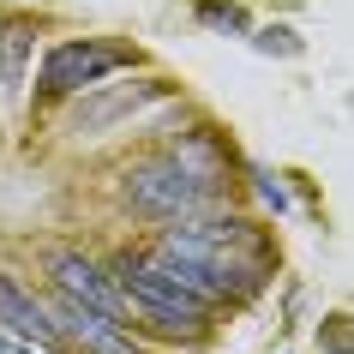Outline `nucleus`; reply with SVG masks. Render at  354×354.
<instances>
[{"label": "nucleus", "mask_w": 354, "mask_h": 354, "mask_svg": "<svg viewBox=\"0 0 354 354\" xmlns=\"http://www.w3.org/2000/svg\"><path fill=\"white\" fill-rule=\"evenodd\" d=\"M150 252L210 306H223L228 295H252L264 282V246L246 216H205V210L180 216L174 228H162Z\"/></svg>", "instance_id": "f257e3e1"}, {"label": "nucleus", "mask_w": 354, "mask_h": 354, "mask_svg": "<svg viewBox=\"0 0 354 354\" xmlns=\"http://www.w3.org/2000/svg\"><path fill=\"white\" fill-rule=\"evenodd\" d=\"M120 198H127L138 216L180 223V216H198V210L216 205V174L192 168L187 156L174 150V156H150V162L127 168V174H120Z\"/></svg>", "instance_id": "f03ea898"}, {"label": "nucleus", "mask_w": 354, "mask_h": 354, "mask_svg": "<svg viewBox=\"0 0 354 354\" xmlns=\"http://www.w3.org/2000/svg\"><path fill=\"white\" fill-rule=\"evenodd\" d=\"M114 270H120V295H127L150 324H162V330H187V336H205L210 330V313H216V306H210L205 295H192V288L174 277L156 252H127Z\"/></svg>", "instance_id": "7ed1b4c3"}, {"label": "nucleus", "mask_w": 354, "mask_h": 354, "mask_svg": "<svg viewBox=\"0 0 354 354\" xmlns=\"http://www.w3.org/2000/svg\"><path fill=\"white\" fill-rule=\"evenodd\" d=\"M138 66V48L132 42H109V37H73V42H55L48 60L37 73V91L42 96H78L102 84L109 73H132Z\"/></svg>", "instance_id": "20e7f679"}, {"label": "nucleus", "mask_w": 354, "mask_h": 354, "mask_svg": "<svg viewBox=\"0 0 354 354\" xmlns=\"http://www.w3.org/2000/svg\"><path fill=\"white\" fill-rule=\"evenodd\" d=\"M55 324H60V336L73 342V354H145L138 342H132V330L120 324L114 313H96V306H84V300H73V295H60L55 288Z\"/></svg>", "instance_id": "39448f33"}, {"label": "nucleus", "mask_w": 354, "mask_h": 354, "mask_svg": "<svg viewBox=\"0 0 354 354\" xmlns=\"http://www.w3.org/2000/svg\"><path fill=\"white\" fill-rule=\"evenodd\" d=\"M162 96H168L162 78H145V84H91V96L73 109V120H66V127H73L78 138H91V132H109L114 120L145 114L150 102H162Z\"/></svg>", "instance_id": "423d86ee"}, {"label": "nucleus", "mask_w": 354, "mask_h": 354, "mask_svg": "<svg viewBox=\"0 0 354 354\" xmlns=\"http://www.w3.org/2000/svg\"><path fill=\"white\" fill-rule=\"evenodd\" d=\"M48 277H55L60 295L84 300V306H96V313H127V295H120V282L102 277V264L84 259V252H73V246H60V252H48Z\"/></svg>", "instance_id": "0eeeda50"}, {"label": "nucleus", "mask_w": 354, "mask_h": 354, "mask_svg": "<svg viewBox=\"0 0 354 354\" xmlns=\"http://www.w3.org/2000/svg\"><path fill=\"white\" fill-rule=\"evenodd\" d=\"M0 330H12L19 342H37V348H60L66 342L60 324H55V306L37 300L19 277H6V270H0Z\"/></svg>", "instance_id": "6e6552de"}, {"label": "nucleus", "mask_w": 354, "mask_h": 354, "mask_svg": "<svg viewBox=\"0 0 354 354\" xmlns=\"http://www.w3.org/2000/svg\"><path fill=\"white\" fill-rule=\"evenodd\" d=\"M30 48H37V24H30V19H6V24H0V91H6V96L24 91Z\"/></svg>", "instance_id": "1a4fd4ad"}, {"label": "nucleus", "mask_w": 354, "mask_h": 354, "mask_svg": "<svg viewBox=\"0 0 354 354\" xmlns=\"http://www.w3.org/2000/svg\"><path fill=\"white\" fill-rule=\"evenodd\" d=\"M252 37V48L259 55H282V60H295L306 42H300V30H288V24H264V30H246Z\"/></svg>", "instance_id": "9d476101"}, {"label": "nucleus", "mask_w": 354, "mask_h": 354, "mask_svg": "<svg viewBox=\"0 0 354 354\" xmlns=\"http://www.w3.org/2000/svg\"><path fill=\"white\" fill-rule=\"evenodd\" d=\"M198 24H210V30H234V37L252 30V19H246L241 6H228V0H198Z\"/></svg>", "instance_id": "9b49d317"}, {"label": "nucleus", "mask_w": 354, "mask_h": 354, "mask_svg": "<svg viewBox=\"0 0 354 354\" xmlns=\"http://www.w3.org/2000/svg\"><path fill=\"white\" fill-rule=\"evenodd\" d=\"M324 342H330V354H354V318L348 313H330V318H324Z\"/></svg>", "instance_id": "f8f14e48"}, {"label": "nucleus", "mask_w": 354, "mask_h": 354, "mask_svg": "<svg viewBox=\"0 0 354 354\" xmlns=\"http://www.w3.org/2000/svg\"><path fill=\"white\" fill-rule=\"evenodd\" d=\"M252 180H259V198H264L270 210H295V198H288V187H282V174H270V168H259Z\"/></svg>", "instance_id": "ddd939ff"}, {"label": "nucleus", "mask_w": 354, "mask_h": 354, "mask_svg": "<svg viewBox=\"0 0 354 354\" xmlns=\"http://www.w3.org/2000/svg\"><path fill=\"white\" fill-rule=\"evenodd\" d=\"M0 354H37V342H19V336L0 330Z\"/></svg>", "instance_id": "4468645a"}]
</instances>
